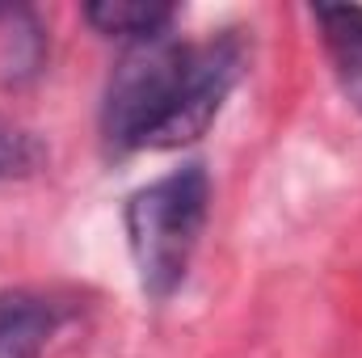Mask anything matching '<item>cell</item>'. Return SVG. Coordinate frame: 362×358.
<instances>
[{
  "mask_svg": "<svg viewBox=\"0 0 362 358\" xmlns=\"http://www.w3.org/2000/svg\"><path fill=\"white\" fill-rule=\"evenodd\" d=\"M211 215V178L202 165H181L139 185L122 207L127 249L148 299H169L185 282Z\"/></svg>",
  "mask_w": 362,
  "mask_h": 358,
  "instance_id": "2",
  "label": "cell"
},
{
  "mask_svg": "<svg viewBox=\"0 0 362 358\" xmlns=\"http://www.w3.org/2000/svg\"><path fill=\"white\" fill-rule=\"evenodd\" d=\"M59 329V308L34 291L0 295V358H42Z\"/></svg>",
  "mask_w": 362,
  "mask_h": 358,
  "instance_id": "4",
  "label": "cell"
},
{
  "mask_svg": "<svg viewBox=\"0 0 362 358\" xmlns=\"http://www.w3.org/2000/svg\"><path fill=\"white\" fill-rule=\"evenodd\" d=\"M47 55L42 30L25 8L0 4V85H21L30 76H38Z\"/></svg>",
  "mask_w": 362,
  "mask_h": 358,
  "instance_id": "6",
  "label": "cell"
},
{
  "mask_svg": "<svg viewBox=\"0 0 362 358\" xmlns=\"http://www.w3.org/2000/svg\"><path fill=\"white\" fill-rule=\"evenodd\" d=\"M312 21L337 85L362 114V4H312Z\"/></svg>",
  "mask_w": 362,
  "mask_h": 358,
  "instance_id": "3",
  "label": "cell"
},
{
  "mask_svg": "<svg viewBox=\"0 0 362 358\" xmlns=\"http://www.w3.org/2000/svg\"><path fill=\"white\" fill-rule=\"evenodd\" d=\"M245 59L240 30H219L202 42H181L173 34L131 42L105 85V139L122 152H169L202 139L240 85Z\"/></svg>",
  "mask_w": 362,
  "mask_h": 358,
  "instance_id": "1",
  "label": "cell"
},
{
  "mask_svg": "<svg viewBox=\"0 0 362 358\" xmlns=\"http://www.w3.org/2000/svg\"><path fill=\"white\" fill-rule=\"evenodd\" d=\"M42 165H47V148L38 144V135H30L25 127L0 118V181L34 178Z\"/></svg>",
  "mask_w": 362,
  "mask_h": 358,
  "instance_id": "7",
  "label": "cell"
},
{
  "mask_svg": "<svg viewBox=\"0 0 362 358\" xmlns=\"http://www.w3.org/2000/svg\"><path fill=\"white\" fill-rule=\"evenodd\" d=\"M85 21L105 38L148 42V38L173 34L177 8L173 4H156V0H97V4L85 8Z\"/></svg>",
  "mask_w": 362,
  "mask_h": 358,
  "instance_id": "5",
  "label": "cell"
}]
</instances>
